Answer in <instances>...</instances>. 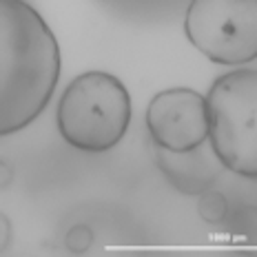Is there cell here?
<instances>
[{
    "mask_svg": "<svg viewBox=\"0 0 257 257\" xmlns=\"http://www.w3.org/2000/svg\"><path fill=\"white\" fill-rule=\"evenodd\" d=\"M60 80V49L27 0H0V138L29 126Z\"/></svg>",
    "mask_w": 257,
    "mask_h": 257,
    "instance_id": "obj_1",
    "label": "cell"
},
{
    "mask_svg": "<svg viewBox=\"0 0 257 257\" xmlns=\"http://www.w3.org/2000/svg\"><path fill=\"white\" fill-rule=\"evenodd\" d=\"M131 122V98L115 76L87 71L69 82L56 111L62 140L80 151L102 153L124 138Z\"/></svg>",
    "mask_w": 257,
    "mask_h": 257,
    "instance_id": "obj_2",
    "label": "cell"
},
{
    "mask_svg": "<svg viewBox=\"0 0 257 257\" xmlns=\"http://www.w3.org/2000/svg\"><path fill=\"white\" fill-rule=\"evenodd\" d=\"M206 98L208 144L224 169L257 175V71L237 69L213 82Z\"/></svg>",
    "mask_w": 257,
    "mask_h": 257,
    "instance_id": "obj_3",
    "label": "cell"
},
{
    "mask_svg": "<svg viewBox=\"0 0 257 257\" xmlns=\"http://www.w3.org/2000/svg\"><path fill=\"white\" fill-rule=\"evenodd\" d=\"M189 42L217 64L257 58V0H191L184 18Z\"/></svg>",
    "mask_w": 257,
    "mask_h": 257,
    "instance_id": "obj_4",
    "label": "cell"
},
{
    "mask_svg": "<svg viewBox=\"0 0 257 257\" xmlns=\"http://www.w3.org/2000/svg\"><path fill=\"white\" fill-rule=\"evenodd\" d=\"M147 128L155 147L189 151L208 138V109L202 93L186 87L153 95L147 106Z\"/></svg>",
    "mask_w": 257,
    "mask_h": 257,
    "instance_id": "obj_5",
    "label": "cell"
},
{
    "mask_svg": "<svg viewBox=\"0 0 257 257\" xmlns=\"http://www.w3.org/2000/svg\"><path fill=\"white\" fill-rule=\"evenodd\" d=\"M153 158L164 178L184 195H200L211 189L224 171V164L206 142L189 151H167L155 147Z\"/></svg>",
    "mask_w": 257,
    "mask_h": 257,
    "instance_id": "obj_6",
    "label": "cell"
},
{
    "mask_svg": "<svg viewBox=\"0 0 257 257\" xmlns=\"http://www.w3.org/2000/svg\"><path fill=\"white\" fill-rule=\"evenodd\" d=\"M197 213L200 217L208 224H219L228 217L231 213V204H228L226 195L219 191L206 189L204 193H200V200H197Z\"/></svg>",
    "mask_w": 257,
    "mask_h": 257,
    "instance_id": "obj_7",
    "label": "cell"
},
{
    "mask_svg": "<svg viewBox=\"0 0 257 257\" xmlns=\"http://www.w3.org/2000/svg\"><path fill=\"white\" fill-rule=\"evenodd\" d=\"M93 246V231L84 224H78L64 237V248L69 253H87V250Z\"/></svg>",
    "mask_w": 257,
    "mask_h": 257,
    "instance_id": "obj_8",
    "label": "cell"
},
{
    "mask_svg": "<svg viewBox=\"0 0 257 257\" xmlns=\"http://www.w3.org/2000/svg\"><path fill=\"white\" fill-rule=\"evenodd\" d=\"M9 244H12V222L5 213H0V253H5Z\"/></svg>",
    "mask_w": 257,
    "mask_h": 257,
    "instance_id": "obj_9",
    "label": "cell"
},
{
    "mask_svg": "<svg viewBox=\"0 0 257 257\" xmlns=\"http://www.w3.org/2000/svg\"><path fill=\"white\" fill-rule=\"evenodd\" d=\"M14 182V167L5 158H0V191L7 189Z\"/></svg>",
    "mask_w": 257,
    "mask_h": 257,
    "instance_id": "obj_10",
    "label": "cell"
}]
</instances>
